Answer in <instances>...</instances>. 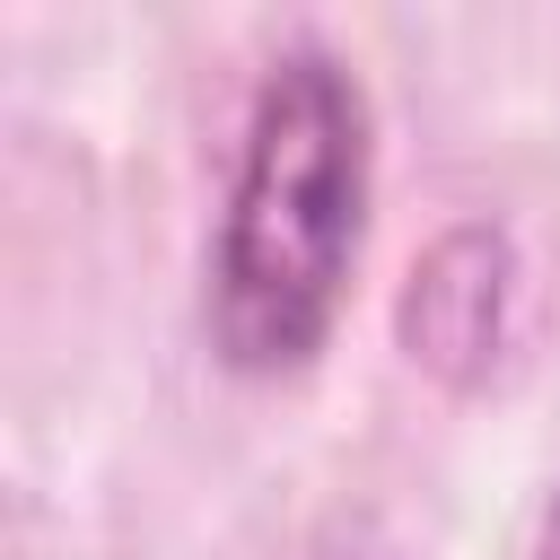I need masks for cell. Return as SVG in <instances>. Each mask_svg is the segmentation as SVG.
<instances>
[{
	"label": "cell",
	"instance_id": "6da1fadb",
	"mask_svg": "<svg viewBox=\"0 0 560 560\" xmlns=\"http://www.w3.org/2000/svg\"><path fill=\"white\" fill-rule=\"evenodd\" d=\"M368 219V105L359 79L298 44L262 70L245 114L236 192L210 254V332L228 368L289 376L324 350Z\"/></svg>",
	"mask_w": 560,
	"mask_h": 560
},
{
	"label": "cell",
	"instance_id": "7a4b0ae2",
	"mask_svg": "<svg viewBox=\"0 0 560 560\" xmlns=\"http://www.w3.org/2000/svg\"><path fill=\"white\" fill-rule=\"evenodd\" d=\"M534 560H560V490H551V508H542V542H534Z\"/></svg>",
	"mask_w": 560,
	"mask_h": 560
}]
</instances>
